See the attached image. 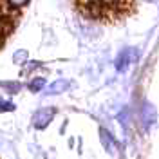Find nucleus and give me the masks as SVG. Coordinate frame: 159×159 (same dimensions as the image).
<instances>
[{
	"mask_svg": "<svg viewBox=\"0 0 159 159\" xmlns=\"http://www.w3.org/2000/svg\"><path fill=\"white\" fill-rule=\"evenodd\" d=\"M6 2H7V6H9V7H13L15 11H18L20 7H22V6H25L29 0H6Z\"/></svg>",
	"mask_w": 159,
	"mask_h": 159,
	"instance_id": "8",
	"label": "nucleus"
},
{
	"mask_svg": "<svg viewBox=\"0 0 159 159\" xmlns=\"http://www.w3.org/2000/svg\"><path fill=\"white\" fill-rule=\"evenodd\" d=\"M7 110H15V105H13L11 101L0 99V112H7Z\"/></svg>",
	"mask_w": 159,
	"mask_h": 159,
	"instance_id": "9",
	"label": "nucleus"
},
{
	"mask_svg": "<svg viewBox=\"0 0 159 159\" xmlns=\"http://www.w3.org/2000/svg\"><path fill=\"white\" fill-rule=\"evenodd\" d=\"M27 89H29L31 92H40V90H43V89H45V80H43V78L31 80V83L27 85Z\"/></svg>",
	"mask_w": 159,
	"mask_h": 159,
	"instance_id": "6",
	"label": "nucleus"
},
{
	"mask_svg": "<svg viewBox=\"0 0 159 159\" xmlns=\"http://www.w3.org/2000/svg\"><path fill=\"white\" fill-rule=\"evenodd\" d=\"M0 87L4 90H7V92H11V94H16L22 89V85L18 81H0Z\"/></svg>",
	"mask_w": 159,
	"mask_h": 159,
	"instance_id": "7",
	"label": "nucleus"
},
{
	"mask_svg": "<svg viewBox=\"0 0 159 159\" xmlns=\"http://www.w3.org/2000/svg\"><path fill=\"white\" fill-rule=\"evenodd\" d=\"M54 114H56V110L52 109V107H45V109L36 110V112H34V116H33V125H34V129L43 130L51 121H52Z\"/></svg>",
	"mask_w": 159,
	"mask_h": 159,
	"instance_id": "1",
	"label": "nucleus"
},
{
	"mask_svg": "<svg viewBox=\"0 0 159 159\" xmlns=\"http://www.w3.org/2000/svg\"><path fill=\"white\" fill-rule=\"evenodd\" d=\"M99 138H101V145L105 147L107 152H110V154L116 152V143H114V138H112V134H110L109 130L99 129Z\"/></svg>",
	"mask_w": 159,
	"mask_h": 159,
	"instance_id": "3",
	"label": "nucleus"
},
{
	"mask_svg": "<svg viewBox=\"0 0 159 159\" xmlns=\"http://www.w3.org/2000/svg\"><path fill=\"white\" fill-rule=\"evenodd\" d=\"M15 63H20V61H25L27 60V52L25 51H16V54H15Z\"/></svg>",
	"mask_w": 159,
	"mask_h": 159,
	"instance_id": "10",
	"label": "nucleus"
},
{
	"mask_svg": "<svg viewBox=\"0 0 159 159\" xmlns=\"http://www.w3.org/2000/svg\"><path fill=\"white\" fill-rule=\"evenodd\" d=\"M67 89H69V81L67 80H58V81H54L47 89V92L49 94H58V92H63V90H67Z\"/></svg>",
	"mask_w": 159,
	"mask_h": 159,
	"instance_id": "5",
	"label": "nucleus"
},
{
	"mask_svg": "<svg viewBox=\"0 0 159 159\" xmlns=\"http://www.w3.org/2000/svg\"><path fill=\"white\" fill-rule=\"evenodd\" d=\"M78 2H83V0H78Z\"/></svg>",
	"mask_w": 159,
	"mask_h": 159,
	"instance_id": "11",
	"label": "nucleus"
},
{
	"mask_svg": "<svg viewBox=\"0 0 159 159\" xmlns=\"http://www.w3.org/2000/svg\"><path fill=\"white\" fill-rule=\"evenodd\" d=\"M134 52H136L134 49H123L118 54V58L114 60V65H116V69H118L119 72H125V70L129 69V65L132 63V60L136 58Z\"/></svg>",
	"mask_w": 159,
	"mask_h": 159,
	"instance_id": "2",
	"label": "nucleus"
},
{
	"mask_svg": "<svg viewBox=\"0 0 159 159\" xmlns=\"http://www.w3.org/2000/svg\"><path fill=\"white\" fill-rule=\"evenodd\" d=\"M141 116H143V119H145V129H150V125L156 121V110H154V107H152L150 103H145Z\"/></svg>",
	"mask_w": 159,
	"mask_h": 159,
	"instance_id": "4",
	"label": "nucleus"
}]
</instances>
